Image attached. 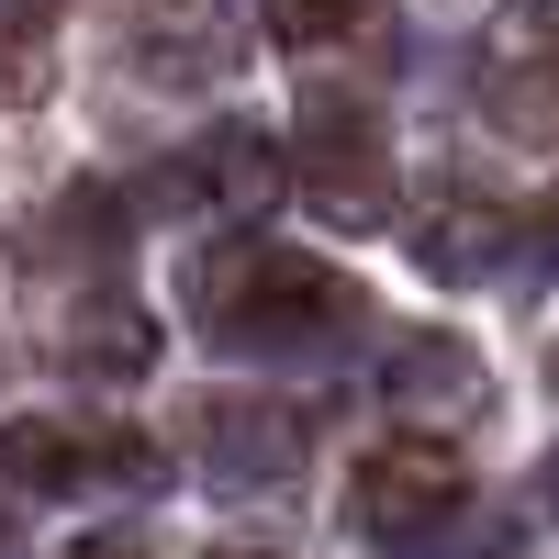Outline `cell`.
<instances>
[{
  "instance_id": "6da1fadb",
  "label": "cell",
  "mask_w": 559,
  "mask_h": 559,
  "mask_svg": "<svg viewBox=\"0 0 559 559\" xmlns=\"http://www.w3.org/2000/svg\"><path fill=\"white\" fill-rule=\"evenodd\" d=\"M191 313L213 347H247V358H280V347H324L358 324V280L324 269L280 236H224L191 258Z\"/></svg>"
},
{
  "instance_id": "7a4b0ae2",
  "label": "cell",
  "mask_w": 559,
  "mask_h": 559,
  "mask_svg": "<svg viewBox=\"0 0 559 559\" xmlns=\"http://www.w3.org/2000/svg\"><path fill=\"white\" fill-rule=\"evenodd\" d=\"M0 481H23V492H157V448L134 426L23 414V426H0Z\"/></svg>"
},
{
  "instance_id": "3957f363",
  "label": "cell",
  "mask_w": 559,
  "mask_h": 559,
  "mask_svg": "<svg viewBox=\"0 0 559 559\" xmlns=\"http://www.w3.org/2000/svg\"><path fill=\"white\" fill-rule=\"evenodd\" d=\"M471 90L503 146H559V12L548 0H515V12H492L481 57H471Z\"/></svg>"
},
{
  "instance_id": "277c9868",
  "label": "cell",
  "mask_w": 559,
  "mask_h": 559,
  "mask_svg": "<svg viewBox=\"0 0 559 559\" xmlns=\"http://www.w3.org/2000/svg\"><path fill=\"white\" fill-rule=\"evenodd\" d=\"M459 503H471V471H459L448 437H392V448H369L358 481H347L358 537H437Z\"/></svg>"
},
{
  "instance_id": "5b68a950",
  "label": "cell",
  "mask_w": 559,
  "mask_h": 559,
  "mask_svg": "<svg viewBox=\"0 0 559 559\" xmlns=\"http://www.w3.org/2000/svg\"><path fill=\"white\" fill-rule=\"evenodd\" d=\"M302 191L324 224H392V157H381V123L369 102H313L302 112Z\"/></svg>"
},
{
  "instance_id": "8992f818",
  "label": "cell",
  "mask_w": 559,
  "mask_h": 559,
  "mask_svg": "<svg viewBox=\"0 0 559 559\" xmlns=\"http://www.w3.org/2000/svg\"><path fill=\"white\" fill-rule=\"evenodd\" d=\"M392 224H403V247H414V269H426V280H492L503 247H515V213H503L471 168H437Z\"/></svg>"
},
{
  "instance_id": "52a82bcc",
  "label": "cell",
  "mask_w": 559,
  "mask_h": 559,
  "mask_svg": "<svg viewBox=\"0 0 559 559\" xmlns=\"http://www.w3.org/2000/svg\"><path fill=\"white\" fill-rule=\"evenodd\" d=\"M236 45V0H123V68L157 90H213Z\"/></svg>"
},
{
  "instance_id": "ba28073f",
  "label": "cell",
  "mask_w": 559,
  "mask_h": 559,
  "mask_svg": "<svg viewBox=\"0 0 559 559\" xmlns=\"http://www.w3.org/2000/svg\"><path fill=\"white\" fill-rule=\"evenodd\" d=\"M269 179H280L269 134H258V123H224V134H202V146L157 179V191H168V202H202V213H258Z\"/></svg>"
},
{
  "instance_id": "9c48e42d",
  "label": "cell",
  "mask_w": 559,
  "mask_h": 559,
  "mask_svg": "<svg viewBox=\"0 0 559 559\" xmlns=\"http://www.w3.org/2000/svg\"><path fill=\"white\" fill-rule=\"evenodd\" d=\"M57 358L79 369V381H134V369L157 358V324L102 280V292H79V302L57 313Z\"/></svg>"
},
{
  "instance_id": "30bf717a",
  "label": "cell",
  "mask_w": 559,
  "mask_h": 559,
  "mask_svg": "<svg viewBox=\"0 0 559 559\" xmlns=\"http://www.w3.org/2000/svg\"><path fill=\"white\" fill-rule=\"evenodd\" d=\"M45 79H57V45H45V12H34V0H0V112L45 102Z\"/></svg>"
},
{
  "instance_id": "8fae6325",
  "label": "cell",
  "mask_w": 559,
  "mask_h": 559,
  "mask_svg": "<svg viewBox=\"0 0 559 559\" xmlns=\"http://www.w3.org/2000/svg\"><path fill=\"white\" fill-rule=\"evenodd\" d=\"M358 23H369V0H269V34L302 45V57H313V45H347Z\"/></svg>"
},
{
  "instance_id": "7c38bea8",
  "label": "cell",
  "mask_w": 559,
  "mask_h": 559,
  "mask_svg": "<svg viewBox=\"0 0 559 559\" xmlns=\"http://www.w3.org/2000/svg\"><path fill=\"white\" fill-rule=\"evenodd\" d=\"M537 258H559V191L537 202Z\"/></svg>"
},
{
  "instance_id": "4fadbf2b",
  "label": "cell",
  "mask_w": 559,
  "mask_h": 559,
  "mask_svg": "<svg viewBox=\"0 0 559 559\" xmlns=\"http://www.w3.org/2000/svg\"><path fill=\"white\" fill-rule=\"evenodd\" d=\"M548 503H559V459H548Z\"/></svg>"
},
{
  "instance_id": "5bb4252c",
  "label": "cell",
  "mask_w": 559,
  "mask_h": 559,
  "mask_svg": "<svg viewBox=\"0 0 559 559\" xmlns=\"http://www.w3.org/2000/svg\"><path fill=\"white\" fill-rule=\"evenodd\" d=\"M0 548H12V515H0Z\"/></svg>"
}]
</instances>
